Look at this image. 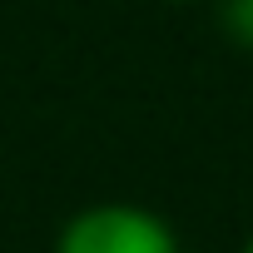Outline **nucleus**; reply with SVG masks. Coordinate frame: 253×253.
I'll list each match as a JSON object with an SVG mask.
<instances>
[{
	"instance_id": "obj_2",
	"label": "nucleus",
	"mask_w": 253,
	"mask_h": 253,
	"mask_svg": "<svg viewBox=\"0 0 253 253\" xmlns=\"http://www.w3.org/2000/svg\"><path fill=\"white\" fill-rule=\"evenodd\" d=\"M223 30H228V40L233 45H243V50H253V0H223Z\"/></svg>"
},
{
	"instance_id": "obj_4",
	"label": "nucleus",
	"mask_w": 253,
	"mask_h": 253,
	"mask_svg": "<svg viewBox=\"0 0 253 253\" xmlns=\"http://www.w3.org/2000/svg\"><path fill=\"white\" fill-rule=\"evenodd\" d=\"M169 5H194V0H169Z\"/></svg>"
},
{
	"instance_id": "obj_3",
	"label": "nucleus",
	"mask_w": 253,
	"mask_h": 253,
	"mask_svg": "<svg viewBox=\"0 0 253 253\" xmlns=\"http://www.w3.org/2000/svg\"><path fill=\"white\" fill-rule=\"evenodd\" d=\"M243 253H253V233H248V243H243Z\"/></svg>"
},
{
	"instance_id": "obj_1",
	"label": "nucleus",
	"mask_w": 253,
	"mask_h": 253,
	"mask_svg": "<svg viewBox=\"0 0 253 253\" xmlns=\"http://www.w3.org/2000/svg\"><path fill=\"white\" fill-rule=\"evenodd\" d=\"M55 253H179V233L144 204H89L60 223Z\"/></svg>"
}]
</instances>
